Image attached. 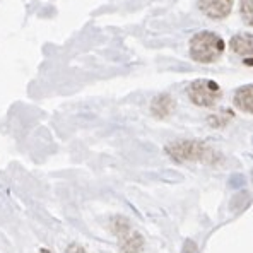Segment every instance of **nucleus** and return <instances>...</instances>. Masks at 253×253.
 <instances>
[{
    "mask_svg": "<svg viewBox=\"0 0 253 253\" xmlns=\"http://www.w3.org/2000/svg\"><path fill=\"white\" fill-rule=\"evenodd\" d=\"M224 51V40L215 33L202 31L190 42V57L199 63H212L219 60Z\"/></svg>",
    "mask_w": 253,
    "mask_h": 253,
    "instance_id": "f257e3e1",
    "label": "nucleus"
},
{
    "mask_svg": "<svg viewBox=\"0 0 253 253\" xmlns=\"http://www.w3.org/2000/svg\"><path fill=\"white\" fill-rule=\"evenodd\" d=\"M166 152L174 159V161H214L215 152L204 146L202 142H195V140H180V142H173L166 147Z\"/></svg>",
    "mask_w": 253,
    "mask_h": 253,
    "instance_id": "f03ea898",
    "label": "nucleus"
},
{
    "mask_svg": "<svg viewBox=\"0 0 253 253\" xmlns=\"http://www.w3.org/2000/svg\"><path fill=\"white\" fill-rule=\"evenodd\" d=\"M188 96L197 106L211 108L221 99V87L215 81L211 79H197L190 84Z\"/></svg>",
    "mask_w": 253,
    "mask_h": 253,
    "instance_id": "7ed1b4c3",
    "label": "nucleus"
},
{
    "mask_svg": "<svg viewBox=\"0 0 253 253\" xmlns=\"http://www.w3.org/2000/svg\"><path fill=\"white\" fill-rule=\"evenodd\" d=\"M115 233L120 236V248L124 253H137L142 248L144 240L139 233L132 231L125 219H115Z\"/></svg>",
    "mask_w": 253,
    "mask_h": 253,
    "instance_id": "20e7f679",
    "label": "nucleus"
},
{
    "mask_svg": "<svg viewBox=\"0 0 253 253\" xmlns=\"http://www.w3.org/2000/svg\"><path fill=\"white\" fill-rule=\"evenodd\" d=\"M229 48L241 63L253 67V35L250 33H240L234 35L229 42Z\"/></svg>",
    "mask_w": 253,
    "mask_h": 253,
    "instance_id": "39448f33",
    "label": "nucleus"
},
{
    "mask_svg": "<svg viewBox=\"0 0 253 253\" xmlns=\"http://www.w3.org/2000/svg\"><path fill=\"white\" fill-rule=\"evenodd\" d=\"M199 7L211 19H222L233 9V0H199Z\"/></svg>",
    "mask_w": 253,
    "mask_h": 253,
    "instance_id": "423d86ee",
    "label": "nucleus"
},
{
    "mask_svg": "<svg viewBox=\"0 0 253 253\" xmlns=\"http://www.w3.org/2000/svg\"><path fill=\"white\" fill-rule=\"evenodd\" d=\"M174 110V99L169 94H159L152 99L151 111L156 118H166Z\"/></svg>",
    "mask_w": 253,
    "mask_h": 253,
    "instance_id": "0eeeda50",
    "label": "nucleus"
},
{
    "mask_svg": "<svg viewBox=\"0 0 253 253\" xmlns=\"http://www.w3.org/2000/svg\"><path fill=\"white\" fill-rule=\"evenodd\" d=\"M233 101L234 106L240 108L241 111L253 113V85H243V87L236 89Z\"/></svg>",
    "mask_w": 253,
    "mask_h": 253,
    "instance_id": "6e6552de",
    "label": "nucleus"
},
{
    "mask_svg": "<svg viewBox=\"0 0 253 253\" xmlns=\"http://www.w3.org/2000/svg\"><path fill=\"white\" fill-rule=\"evenodd\" d=\"M240 12L248 26H253V0H240Z\"/></svg>",
    "mask_w": 253,
    "mask_h": 253,
    "instance_id": "1a4fd4ad",
    "label": "nucleus"
},
{
    "mask_svg": "<svg viewBox=\"0 0 253 253\" xmlns=\"http://www.w3.org/2000/svg\"><path fill=\"white\" fill-rule=\"evenodd\" d=\"M65 253H85V250L83 247H79V245H72V247L67 248Z\"/></svg>",
    "mask_w": 253,
    "mask_h": 253,
    "instance_id": "9d476101",
    "label": "nucleus"
},
{
    "mask_svg": "<svg viewBox=\"0 0 253 253\" xmlns=\"http://www.w3.org/2000/svg\"><path fill=\"white\" fill-rule=\"evenodd\" d=\"M241 185H245V178L243 176H233L231 187H241Z\"/></svg>",
    "mask_w": 253,
    "mask_h": 253,
    "instance_id": "9b49d317",
    "label": "nucleus"
},
{
    "mask_svg": "<svg viewBox=\"0 0 253 253\" xmlns=\"http://www.w3.org/2000/svg\"><path fill=\"white\" fill-rule=\"evenodd\" d=\"M190 250H183V253H195V245L192 243V241H190Z\"/></svg>",
    "mask_w": 253,
    "mask_h": 253,
    "instance_id": "f8f14e48",
    "label": "nucleus"
},
{
    "mask_svg": "<svg viewBox=\"0 0 253 253\" xmlns=\"http://www.w3.org/2000/svg\"><path fill=\"white\" fill-rule=\"evenodd\" d=\"M40 253H50V252H48V250H42V252H40Z\"/></svg>",
    "mask_w": 253,
    "mask_h": 253,
    "instance_id": "ddd939ff",
    "label": "nucleus"
},
{
    "mask_svg": "<svg viewBox=\"0 0 253 253\" xmlns=\"http://www.w3.org/2000/svg\"><path fill=\"white\" fill-rule=\"evenodd\" d=\"M252 174H253V173H252Z\"/></svg>",
    "mask_w": 253,
    "mask_h": 253,
    "instance_id": "4468645a",
    "label": "nucleus"
}]
</instances>
